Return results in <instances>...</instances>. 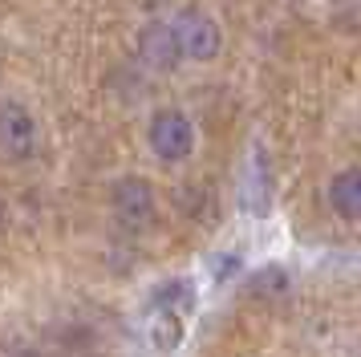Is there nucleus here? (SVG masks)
I'll list each match as a JSON object with an SVG mask.
<instances>
[{
	"mask_svg": "<svg viewBox=\"0 0 361 357\" xmlns=\"http://www.w3.org/2000/svg\"><path fill=\"white\" fill-rule=\"evenodd\" d=\"M195 313V284L191 280H166L163 289L154 292L150 301V317H147V337L159 353H175L183 345V333H187V317Z\"/></svg>",
	"mask_w": 361,
	"mask_h": 357,
	"instance_id": "1",
	"label": "nucleus"
},
{
	"mask_svg": "<svg viewBox=\"0 0 361 357\" xmlns=\"http://www.w3.org/2000/svg\"><path fill=\"white\" fill-rule=\"evenodd\" d=\"M171 29H175V41H179L183 57H191V61H215L219 57L224 37H219L215 16H207L203 8H195V4L179 8L175 20H171Z\"/></svg>",
	"mask_w": 361,
	"mask_h": 357,
	"instance_id": "2",
	"label": "nucleus"
},
{
	"mask_svg": "<svg viewBox=\"0 0 361 357\" xmlns=\"http://www.w3.org/2000/svg\"><path fill=\"white\" fill-rule=\"evenodd\" d=\"M37 146H41L37 118L20 102H0V155L13 162H25L37 155Z\"/></svg>",
	"mask_w": 361,
	"mask_h": 357,
	"instance_id": "3",
	"label": "nucleus"
},
{
	"mask_svg": "<svg viewBox=\"0 0 361 357\" xmlns=\"http://www.w3.org/2000/svg\"><path fill=\"white\" fill-rule=\"evenodd\" d=\"M150 150L159 155V162H183L195 146V126L183 110H159L150 118Z\"/></svg>",
	"mask_w": 361,
	"mask_h": 357,
	"instance_id": "4",
	"label": "nucleus"
},
{
	"mask_svg": "<svg viewBox=\"0 0 361 357\" xmlns=\"http://www.w3.org/2000/svg\"><path fill=\"white\" fill-rule=\"evenodd\" d=\"M110 199H114V215L126 227H147L154 219V187L147 178H138V175L118 178Z\"/></svg>",
	"mask_w": 361,
	"mask_h": 357,
	"instance_id": "5",
	"label": "nucleus"
},
{
	"mask_svg": "<svg viewBox=\"0 0 361 357\" xmlns=\"http://www.w3.org/2000/svg\"><path fill=\"white\" fill-rule=\"evenodd\" d=\"M138 61L147 65V69H154V73H171V69L183 61L179 41H175V29L163 25V20L142 25V32H138Z\"/></svg>",
	"mask_w": 361,
	"mask_h": 357,
	"instance_id": "6",
	"label": "nucleus"
},
{
	"mask_svg": "<svg viewBox=\"0 0 361 357\" xmlns=\"http://www.w3.org/2000/svg\"><path fill=\"white\" fill-rule=\"evenodd\" d=\"M329 207L341 219H361V167H345L329 178Z\"/></svg>",
	"mask_w": 361,
	"mask_h": 357,
	"instance_id": "7",
	"label": "nucleus"
},
{
	"mask_svg": "<svg viewBox=\"0 0 361 357\" xmlns=\"http://www.w3.org/2000/svg\"><path fill=\"white\" fill-rule=\"evenodd\" d=\"M272 183V175H268V159H264L260 150H252V159H247L244 167V187H240V199H244V211H264L268 207V187Z\"/></svg>",
	"mask_w": 361,
	"mask_h": 357,
	"instance_id": "8",
	"label": "nucleus"
},
{
	"mask_svg": "<svg viewBox=\"0 0 361 357\" xmlns=\"http://www.w3.org/2000/svg\"><path fill=\"white\" fill-rule=\"evenodd\" d=\"M252 292L256 296H284L288 292V272L276 268V264H268V268H260L252 276Z\"/></svg>",
	"mask_w": 361,
	"mask_h": 357,
	"instance_id": "9",
	"label": "nucleus"
},
{
	"mask_svg": "<svg viewBox=\"0 0 361 357\" xmlns=\"http://www.w3.org/2000/svg\"><path fill=\"white\" fill-rule=\"evenodd\" d=\"M0 219H4V203H0Z\"/></svg>",
	"mask_w": 361,
	"mask_h": 357,
	"instance_id": "10",
	"label": "nucleus"
},
{
	"mask_svg": "<svg viewBox=\"0 0 361 357\" xmlns=\"http://www.w3.org/2000/svg\"><path fill=\"white\" fill-rule=\"evenodd\" d=\"M357 357H361V341H357Z\"/></svg>",
	"mask_w": 361,
	"mask_h": 357,
	"instance_id": "11",
	"label": "nucleus"
}]
</instances>
